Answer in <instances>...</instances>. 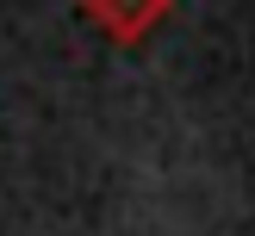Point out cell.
<instances>
[{"mask_svg": "<svg viewBox=\"0 0 255 236\" xmlns=\"http://www.w3.org/2000/svg\"><path fill=\"white\" fill-rule=\"evenodd\" d=\"M81 12L112 37V44H137L174 12V0H81Z\"/></svg>", "mask_w": 255, "mask_h": 236, "instance_id": "obj_1", "label": "cell"}]
</instances>
